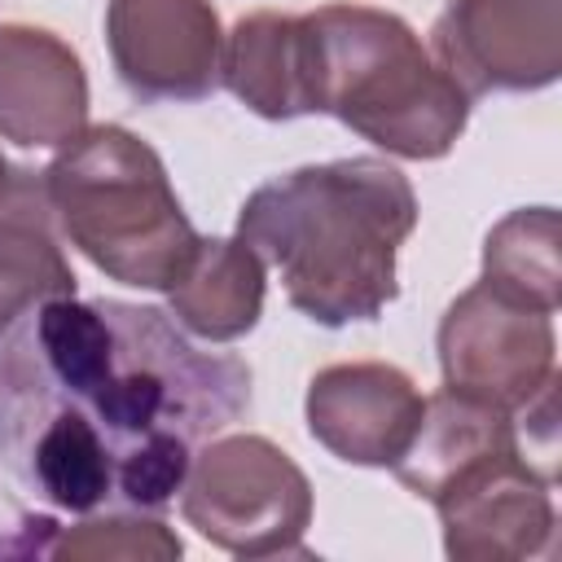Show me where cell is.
I'll use <instances>...</instances> for the list:
<instances>
[{"label":"cell","instance_id":"3","mask_svg":"<svg viewBox=\"0 0 562 562\" xmlns=\"http://www.w3.org/2000/svg\"><path fill=\"white\" fill-rule=\"evenodd\" d=\"M307 18L316 114H334L356 136L395 158H443L465 123L470 97L417 40V31L373 4H321Z\"/></svg>","mask_w":562,"mask_h":562},{"label":"cell","instance_id":"1","mask_svg":"<svg viewBox=\"0 0 562 562\" xmlns=\"http://www.w3.org/2000/svg\"><path fill=\"white\" fill-rule=\"evenodd\" d=\"M26 329L44 373L105 435L114 470L154 443H202L250 408V364L198 351L158 307L66 294L40 303Z\"/></svg>","mask_w":562,"mask_h":562},{"label":"cell","instance_id":"12","mask_svg":"<svg viewBox=\"0 0 562 562\" xmlns=\"http://www.w3.org/2000/svg\"><path fill=\"white\" fill-rule=\"evenodd\" d=\"M88 127V75L48 26L0 22V136L22 149H61Z\"/></svg>","mask_w":562,"mask_h":562},{"label":"cell","instance_id":"18","mask_svg":"<svg viewBox=\"0 0 562 562\" xmlns=\"http://www.w3.org/2000/svg\"><path fill=\"white\" fill-rule=\"evenodd\" d=\"M184 544L180 536L154 518L149 509H105V514H83L70 531H57L48 558H105V562H171L180 558Z\"/></svg>","mask_w":562,"mask_h":562},{"label":"cell","instance_id":"13","mask_svg":"<svg viewBox=\"0 0 562 562\" xmlns=\"http://www.w3.org/2000/svg\"><path fill=\"white\" fill-rule=\"evenodd\" d=\"M220 83L259 119L285 123L316 114L312 31L307 18L259 9L224 35Z\"/></svg>","mask_w":562,"mask_h":562},{"label":"cell","instance_id":"20","mask_svg":"<svg viewBox=\"0 0 562 562\" xmlns=\"http://www.w3.org/2000/svg\"><path fill=\"white\" fill-rule=\"evenodd\" d=\"M13 180H18V167H13V162L0 154V202L13 193Z\"/></svg>","mask_w":562,"mask_h":562},{"label":"cell","instance_id":"6","mask_svg":"<svg viewBox=\"0 0 562 562\" xmlns=\"http://www.w3.org/2000/svg\"><path fill=\"white\" fill-rule=\"evenodd\" d=\"M184 522L237 558H307L312 483L285 448L263 435H211L193 448L180 487Z\"/></svg>","mask_w":562,"mask_h":562},{"label":"cell","instance_id":"17","mask_svg":"<svg viewBox=\"0 0 562 562\" xmlns=\"http://www.w3.org/2000/svg\"><path fill=\"white\" fill-rule=\"evenodd\" d=\"M483 285L496 294L558 312L562 303V268H558V211L553 206H518L501 224H492L483 241Z\"/></svg>","mask_w":562,"mask_h":562},{"label":"cell","instance_id":"4","mask_svg":"<svg viewBox=\"0 0 562 562\" xmlns=\"http://www.w3.org/2000/svg\"><path fill=\"white\" fill-rule=\"evenodd\" d=\"M53 224L110 281L171 290L198 250L167 167L119 123H88L40 171Z\"/></svg>","mask_w":562,"mask_h":562},{"label":"cell","instance_id":"8","mask_svg":"<svg viewBox=\"0 0 562 562\" xmlns=\"http://www.w3.org/2000/svg\"><path fill=\"white\" fill-rule=\"evenodd\" d=\"M430 505L443 527V553L457 562H522L553 553V479L527 461L522 443L461 465Z\"/></svg>","mask_w":562,"mask_h":562},{"label":"cell","instance_id":"19","mask_svg":"<svg viewBox=\"0 0 562 562\" xmlns=\"http://www.w3.org/2000/svg\"><path fill=\"white\" fill-rule=\"evenodd\" d=\"M61 522L44 509H31L9 487H0V562L4 558H48Z\"/></svg>","mask_w":562,"mask_h":562},{"label":"cell","instance_id":"15","mask_svg":"<svg viewBox=\"0 0 562 562\" xmlns=\"http://www.w3.org/2000/svg\"><path fill=\"white\" fill-rule=\"evenodd\" d=\"M268 268L241 237H198L180 281L167 290L180 329L206 342H233L263 316Z\"/></svg>","mask_w":562,"mask_h":562},{"label":"cell","instance_id":"7","mask_svg":"<svg viewBox=\"0 0 562 562\" xmlns=\"http://www.w3.org/2000/svg\"><path fill=\"white\" fill-rule=\"evenodd\" d=\"M435 347L448 391L474 395L514 417L558 382L553 316L522 307L483 281L448 303Z\"/></svg>","mask_w":562,"mask_h":562},{"label":"cell","instance_id":"5","mask_svg":"<svg viewBox=\"0 0 562 562\" xmlns=\"http://www.w3.org/2000/svg\"><path fill=\"white\" fill-rule=\"evenodd\" d=\"M0 470L66 514H92L114 496V452L44 373L31 329L0 351Z\"/></svg>","mask_w":562,"mask_h":562},{"label":"cell","instance_id":"2","mask_svg":"<svg viewBox=\"0 0 562 562\" xmlns=\"http://www.w3.org/2000/svg\"><path fill=\"white\" fill-rule=\"evenodd\" d=\"M417 228L408 176L373 154L294 167L237 211V237L281 277L294 312L325 329L395 303V259Z\"/></svg>","mask_w":562,"mask_h":562},{"label":"cell","instance_id":"11","mask_svg":"<svg viewBox=\"0 0 562 562\" xmlns=\"http://www.w3.org/2000/svg\"><path fill=\"white\" fill-rule=\"evenodd\" d=\"M303 413L312 439L338 461L391 470L408 452L422 426L426 395L400 364L347 360V364H325L307 382Z\"/></svg>","mask_w":562,"mask_h":562},{"label":"cell","instance_id":"14","mask_svg":"<svg viewBox=\"0 0 562 562\" xmlns=\"http://www.w3.org/2000/svg\"><path fill=\"white\" fill-rule=\"evenodd\" d=\"M75 294V272L57 246L44 180L18 171L13 193L0 202V342L48 299Z\"/></svg>","mask_w":562,"mask_h":562},{"label":"cell","instance_id":"16","mask_svg":"<svg viewBox=\"0 0 562 562\" xmlns=\"http://www.w3.org/2000/svg\"><path fill=\"white\" fill-rule=\"evenodd\" d=\"M514 443H522L514 413L439 386L435 395H426L422 426H417L408 452L391 465V474L413 496L430 501L461 465H470V461H479L496 448H514Z\"/></svg>","mask_w":562,"mask_h":562},{"label":"cell","instance_id":"9","mask_svg":"<svg viewBox=\"0 0 562 562\" xmlns=\"http://www.w3.org/2000/svg\"><path fill=\"white\" fill-rule=\"evenodd\" d=\"M430 40L470 101L540 92L562 75V0H443Z\"/></svg>","mask_w":562,"mask_h":562},{"label":"cell","instance_id":"10","mask_svg":"<svg viewBox=\"0 0 562 562\" xmlns=\"http://www.w3.org/2000/svg\"><path fill=\"white\" fill-rule=\"evenodd\" d=\"M105 44L136 101H202L220 88L224 26L211 0H110Z\"/></svg>","mask_w":562,"mask_h":562}]
</instances>
